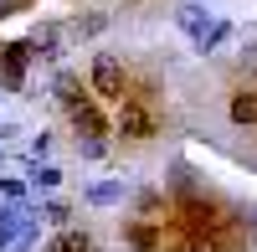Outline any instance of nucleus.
Returning <instances> with one entry per match:
<instances>
[{
	"mask_svg": "<svg viewBox=\"0 0 257 252\" xmlns=\"http://www.w3.org/2000/svg\"><path fill=\"white\" fill-rule=\"evenodd\" d=\"M113 129H118L123 139L144 144V139L160 134V118H155V108H149L144 98H118V123H113Z\"/></svg>",
	"mask_w": 257,
	"mask_h": 252,
	"instance_id": "obj_1",
	"label": "nucleus"
},
{
	"mask_svg": "<svg viewBox=\"0 0 257 252\" xmlns=\"http://www.w3.org/2000/svg\"><path fill=\"white\" fill-rule=\"evenodd\" d=\"M88 88H93V98H113V103L128 93V72H123V62H118L113 52H98V57H93Z\"/></svg>",
	"mask_w": 257,
	"mask_h": 252,
	"instance_id": "obj_2",
	"label": "nucleus"
},
{
	"mask_svg": "<svg viewBox=\"0 0 257 252\" xmlns=\"http://www.w3.org/2000/svg\"><path fill=\"white\" fill-rule=\"evenodd\" d=\"M31 57H36L31 41H0V88H6V93H21Z\"/></svg>",
	"mask_w": 257,
	"mask_h": 252,
	"instance_id": "obj_3",
	"label": "nucleus"
},
{
	"mask_svg": "<svg viewBox=\"0 0 257 252\" xmlns=\"http://www.w3.org/2000/svg\"><path fill=\"white\" fill-rule=\"evenodd\" d=\"M180 221H185L196 237H216L226 216H221V211H216V206H211L206 196H185V201H180Z\"/></svg>",
	"mask_w": 257,
	"mask_h": 252,
	"instance_id": "obj_4",
	"label": "nucleus"
},
{
	"mask_svg": "<svg viewBox=\"0 0 257 252\" xmlns=\"http://www.w3.org/2000/svg\"><path fill=\"white\" fill-rule=\"evenodd\" d=\"M72 113V129H77V139H103L108 134V118L98 113V103L88 98V103H77V108H67Z\"/></svg>",
	"mask_w": 257,
	"mask_h": 252,
	"instance_id": "obj_5",
	"label": "nucleus"
},
{
	"mask_svg": "<svg viewBox=\"0 0 257 252\" xmlns=\"http://www.w3.org/2000/svg\"><path fill=\"white\" fill-rule=\"evenodd\" d=\"M26 226H31V211H26V206H21V201H11V206H0V252H6L21 232H26Z\"/></svg>",
	"mask_w": 257,
	"mask_h": 252,
	"instance_id": "obj_6",
	"label": "nucleus"
},
{
	"mask_svg": "<svg viewBox=\"0 0 257 252\" xmlns=\"http://www.w3.org/2000/svg\"><path fill=\"white\" fill-rule=\"evenodd\" d=\"M123 242L134 247V252H160V247H165L160 226H149V221H128V226H123Z\"/></svg>",
	"mask_w": 257,
	"mask_h": 252,
	"instance_id": "obj_7",
	"label": "nucleus"
},
{
	"mask_svg": "<svg viewBox=\"0 0 257 252\" xmlns=\"http://www.w3.org/2000/svg\"><path fill=\"white\" fill-rule=\"evenodd\" d=\"M226 113H231L237 129H257V93H247V88L231 93V108H226Z\"/></svg>",
	"mask_w": 257,
	"mask_h": 252,
	"instance_id": "obj_8",
	"label": "nucleus"
},
{
	"mask_svg": "<svg viewBox=\"0 0 257 252\" xmlns=\"http://www.w3.org/2000/svg\"><path fill=\"white\" fill-rule=\"evenodd\" d=\"M52 88H57V103H67V108L88 103V98H82V77H77V72H57V82H52Z\"/></svg>",
	"mask_w": 257,
	"mask_h": 252,
	"instance_id": "obj_9",
	"label": "nucleus"
},
{
	"mask_svg": "<svg viewBox=\"0 0 257 252\" xmlns=\"http://www.w3.org/2000/svg\"><path fill=\"white\" fill-rule=\"evenodd\" d=\"M175 21H180V31H185L190 41H196V36H201V31L211 26V16H206V6H180V11H175Z\"/></svg>",
	"mask_w": 257,
	"mask_h": 252,
	"instance_id": "obj_10",
	"label": "nucleus"
},
{
	"mask_svg": "<svg viewBox=\"0 0 257 252\" xmlns=\"http://www.w3.org/2000/svg\"><path fill=\"white\" fill-rule=\"evenodd\" d=\"M47 252H93V237L88 232H77V226H67V232H57Z\"/></svg>",
	"mask_w": 257,
	"mask_h": 252,
	"instance_id": "obj_11",
	"label": "nucleus"
},
{
	"mask_svg": "<svg viewBox=\"0 0 257 252\" xmlns=\"http://www.w3.org/2000/svg\"><path fill=\"white\" fill-rule=\"evenodd\" d=\"M103 31H108V16H103V11H88V16H77V21H72V36H77V41L103 36Z\"/></svg>",
	"mask_w": 257,
	"mask_h": 252,
	"instance_id": "obj_12",
	"label": "nucleus"
},
{
	"mask_svg": "<svg viewBox=\"0 0 257 252\" xmlns=\"http://www.w3.org/2000/svg\"><path fill=\"white\" fill-rule=\"evenodd\" d=\"M31 47H41L47 57H57V47H62V26H52V21H41V26L31 31ZM36 52V57H41Z\"/></svg>",
	"mask_w": 257,
	"mask_h": 252,
	"instance_id": "obj_13",
	"label": "nucleus"
},
{
	"mask_svg": "<svg viewBox=\"0 0 257 252\" xmlns=\"http://www.w3.org/2000/svg\"><path fill=\"white\" fill-rule=\"evenodd\" d=\"M226 36H231V26H226V21H211V26H206V31L196 36V47H201V52H216Z\"/></svg>",
	"mask_w": 257,
	"mask_h": 252,
	"instance_id": "obj_14",
	"label": "nucleus"
},
{
	"mask_svg": "<svg viewBox=\"0 0 257 252\" xmlns=\"http://www.w3.org/2000/svg\"><path fill=\"white\" fill-rule=\"evenodd\" d=\"M113 201H123V185L118 180H103V185L88 191V206H113Z\"/></svg>",
	"mask_w": 257,
	"mask_h": 252,
	"instance_id": "obj_15",
	"label": "nucleus"
},
{
	"mask_svg": "<svg viewBox=\"0 0 257 252\" xmlns=\"http://www.w3.org/2000/svg\"><path fill=\"white\" fill-rule=\"evenodd\" d=\"M57 180H62V170H57V165H36V170H31V185H36V191H52Z\"/></svg>",
	"mask_w": 257,
	"mask_h": 252,
	"instance_id": "obj_16",
	"label": "nucleus"
},
{
	"mask_svg": "<svg viewBox=\"0 0 257 252\" xmlns=\"http://www.w3.org/2000/svg\"><path fill=\"white\" fill-rule=\"evenodd\" d=\"M139 211H144L149 221H165V216H160V211H165V196H160V191H144V196H139Z\"/></svg>",
	"mask_w": 257,
	"mask_h": 252,
	"instance_id": "obj_17",
	"label": "nucleus"
},
{
	"mask_svg": "<svg viewBox=\"0 0 257 252\" xmlns=\"http://www.w3.org/2000/svg\"><path fill=\"white\" fill-rule=\"evenodd\" d=\"M77 155L82 160H103L108 155V139H77Z\"/></svg>",
	"mask_w": 257,
	"mask_h": 252,
	"instance_id": "obj_18",
	"label": "nucleus"
},
{
	"mask_svg": "<svg viewBox=\"0 0 257 252\" xmlns=\"http://www.w3.org/2000/svg\"><path fill=\"white\" fill-rule=\"evenodd\" d=\"M41 216H47V221H57V226H67V206H62V201H47V206H41Z\"/></svg>",
	"mask_w": 257,
	"mask_h": 252,
	"instance_id": "obj_19",
	"label": "nucleus"
},
{
	"mask_svg": "<svg viewBox=\"0 0 257 252\" xmlns=\"http://www.w3.org/2000/svg\"><path fill=\"white\" fill-rule=\"evenodd\" d=\"M31 247H36V221H31V226H26V232H21V237L6 247V252H31Z\"/></svg>",
	"mask_w": 257,
	"mask_h": 252,
	"instance_id": "obj_20",
	"label": "nucleus"
},
{
	"mask_svg": "<svg viewBox=\"0 0 257 252\" xmlns=\"http://www.w3.org/2000/svg\"><path fill=\"white\" fill-rule=\"evenodd\" d=\"M185 252H226V247H221L216 237H190V247H185Z\"/></svg>",
	"mask_w": 257,
	"mask_h": 252,
	"instance_id": "obj_21",
	"label": "nucleus"
},
{
	"mask_svg": "<svg viewBox=\"0 0 257 252\" xmlns=\"http://www.w3.org/2000/svg\"><path fill=\"white\" fill-rule=\"evenodd\" d=\"M0 196H6V201H21V196H26V185H21V180H0Z\"/></svg>",
	"mask_w": 257,
	"mask_h": 252,
	"instance_id": "obj_22",
	"label": "nucleus"
},
{
	"mask_svg": "<svg viewBox=\"0 0 257 252\" xmlns=\"http://www.w3.org/2000/svg\"><path fill=\"white\" fill-rule=\"evenodd\" d=\"M47 150H52V134H47V129H41V134H36V139H31V155H36V160H41V155H47Z\"/></svg>",
	"mask_w": 257,
	"mask_h": 252,
	"instance_id": "obj_23",
	"label": "nucleus"
},
{
	"mask_svg": "<svg viewBox=\"0 0 257 252\" xmlns=\"http://www.w3.org/2000/svg\"><path fill=\"white\" fill-rule=\"evenodd\" d=\"M242 67L257 72V41H247V47H242Z\"/></svg>",
	"mask_w": 257,
	"mask_h": 252,
	"instance_id": "obj_24",
	"label": "nucleus"
},
{
	"mask_svg": "<svg viewBox=\"0 0 257 252\" xmlns=\"http://www.w3.org/2000/svg\"><path fill=\"white\" fill-rule=\"evenodd\" d=\"M0 160H6V139H0Z\"/></svg>",
	"mask_w": 257,
	"mask_h": 252,
	"instance_id": "obj_25",
	"label": "nucleus"
},
{
	"mask_svg": "<svg viewBox=\"0 0 257 252\" xmlns=\"http://www.w3.org/2000/svg\"><path fill=\"white\" fill-rule=\"evenodd\" d=\"M98 6H108V0H98Z\"/></svg>",
	"mask_w": 257,
	"mask_h": 252,
	"instance_id": "obj_26",
	"label": "nucleus"
},
{
	"mask_svg": "<svg viewBox=\"0 0 257 252\" xmlns=\"http://www.w3.org/2000/svg\"><path fill=\"white\" fill-rule=\"evenodd\" d=\"M160 252H165V247H160Z\"/></svg>",
	"mask_w": 257,
	"mask_h": 252,
	"instance_id": "obj_27",
	"label": "nucleus"
}]
</instances>
